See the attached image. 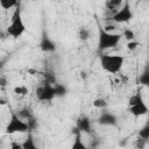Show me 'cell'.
I'll return each instance as SVG.
<instances>
[{
    "label": "cell",
    "mask_w": 149,
    "mask_h": 149,
    "mask_svg": "<svg viewBox=\"0 0 149 149\" xmlns=\"http://www.w3.org/2000/svg\"><path fill=\"white\" fill-rule=\"evenodd\" d=\"M122 38V34L119 33H108L104 29L99 31V40H98V49L99 51L107 50L111 48L116 47Z\"/></svg>",
    "instance_id": "4"
},
{
    "label": "cell",
    "mask_w": 149,
    "mask_h": 149,
    "mask_svg": "<svg viewBox=\"0 0 149 149\" xmlns=\"http://www.w3.org/2000/svg\"><path fill=\"white\" fill-rule=\"evenodd\" d=\"M137 136H140V137H142V139L149 141V120H148L147 123L139 130V135H137Z\"/></svg>",
    "instance_id": "18"
},
{
    "label": "cell",
    "mask_w": 149,
    "mask_h": 149,
    "mask_svg": "<svg viewBox=\"0 0 149 149\" xmlns=\"http://www.w3.org/2000/svg\"><path fill=\"white\" fill-rule=\"evenodd\" d=\"M29 130V125L27 121H24L23 119H21L16 112H12L10 113V119L6 126L5 133L6 134H22V133H28Z\"/></svg>",
    "instance_id": "5"
},
{
    "label": "cell",
    "mask_w": 149,
    "mask_h": 149,
    "mask_svg": "<svg viewBox=\"0 0 149 149\" xmlns=\"http://www.w3.org/2000/svg\"><path fill=\"white\" fill-rule=\"evenodd\" d=\"M147 140H144V139H142V137H140V136H137V139L135 140V142H134V147L135 148H139V149H142V148H144L146 146H147Z\"/></svg>",
    "instance_id": "22"
},
{
    "label": "cell",
    "mask_w": 149,
    "mask_h": 149,
    "mask_svg": "<svg viewBox=\"0 0 149 149\" xmlns=\"http://www.w3.org/2000/svg\"><path fill=\"white\" fill-rule=\"evenodd\" d=\"M0 83H1V86H2V87H3V86H6V79H5V77H3V76L0 78Z\"/></svg>",
    "instance_id": "26"
},
{
    "label": "cell",
    "mask_w": 149,
    "mask_h": 149,
    "mask_svg": "<svg viewBox=\"0 0 149 149\" xmlns=\"http://www.w3.org/2000/svg\"><path fill=\"white\" fill-rule=\"evenodd\" d=\"M6 31H7V35L13 37V38H17L20 36H22L23 33L26 31V24H24L23 19H22L20 2L15 7V10H14V13L12 15V19H10V23L8 24Z\"/></svg>",
    "instance_id": "1"
},
{
    "label": "cell",
    "mask_w": 149,
    "mask_h": 149,
    "mask_svg": "<svg viewBox=\"0 0 149 149\" xmlns=\"http://www.w3.org/2000/svg\"><path fill=\"white\" fill-rule=\"evenodd\" d=\"M77 35H78V38L81 41V42H86L91 38L92 36V33H91V29L88 27H85V26H81L79 27L78 31H77Z\"/></svg>",
    "instance_id": "14"
},
{
    "label": "cell",
    "mask_w": 149,
    "mask_h": 149,
    "mask_svg": "<svg viewBox=\"0 0 149 149\" xmlns=\"http://www.w3.org/2000/svg\"><path fill=\"white\" fill-rule=\"evenodd\" d=\"M16 114H17L21 119H23L24 121H27V122H28L30 119L35 118L33 109H31L30 107H28V106H24V107H22V108L17 109V111H16Z\"/></svg>",
    "instance_id": "12"
},
{
    "label": "cell",
    "mask_w": 149,
    "mask_h": 149,
    "mask_svg": "<svg viewBox=\"0 0 149 149\" xmlns=\"http://www.w3.org/2000/svg\"><path fill=\"white\" fill-rule=\"evenodd\" d=\"M128 109L130 114L135 118L143 116L149 112V108L140 92H136L135 94L130 95V98L128 99Z\"/></svg>",
    "instance_id": "3"
},
{
    "label": "cell",
    "mask_w": 149,
    "mask_h": 149,
    "mask_svg": "<svg viewBox=\"0 0 149 149\" xmlns=\"http://www.w3.org/2000/svg\"><path fill=\"white\" fill-rule=\"evenodd\" d=\"M139 83L143 86L149 87V64L146 66V69L142 71V73L139 77Z\"/></svg>",
    "instance_id": "15"
},
{
    "label": "cell",
    "mask_w": 149,
    "mask_h": 149,
    "mask_svg": "<svg viewBox=\"0 0 149 149\" xmlns=\"http://www.w3.org/2000/svg\"><path fill=\"white\" fill-rule=\"evenodd\" d=\"M40 49L44 52H52L56 50V44L54 43L52 40H50V37H48L47 35H43L40 41Z\"/></svg>",
    "instance_id": "10"
},
{
    "label": "cell",
    "mask_w": 149,
    "mask_h": 149,
    "mask_svg": "<svg viewBox=\"0 0 149 149\" xmlns=\"http://www.w3.org/2000/svg\"><path fill=\"white\" fill-rule=\"evenodd\" d=\"M105 31H108V33H115L116 31V27L114 24H106L104 28H102Z\"/></svg>",
    "instance_id": "25"
},
{
    "label": "cell",
    "mask_w": 149,
    "mask_h": 149,
    "mask_svg": "<svg viewBox=\"0 0 149 149\" xmlns=\"http://www.w3.org/2000/svg\"><path fill=\"white\" fill-rule=\"evenodd\" d=\"M55 87H56V94H57V97L65 95V93H66V88H65V86H63L62 84L56 83V84H55Z\"/></svg>",
    "instance_id": "24"
},
{
    "label": "cell",
    "mask_w": 149,
    "mask_h": 149,
    "mask_svg": "<svg viewBox=\"0 0 149 149\" xmlns=\"http://www.w3.org/2000/svg\"><path fill=\"white\" fill-rule=\"evenodd\" d=\"M20 0H0V7L5 10L12 9L19 5Z\"/></svg>",
    "instance_id": "16"
},
{
    "label": "cell",
    "mask_w": 149,
    "mask_h": 149,
    "mask_svg": "<svg viewBox=\"0 0 149 149\" xmlns=\"http://www.w3.org/2000/svg\"><path fill=\"white\" fill-rule=\"evenodd\" d=\"M98 122L100 125H104V126H114L116 125V118L114 114L112 113H108V112H104L99 119H98Z\"/></svg>",
    "instance_id": "11"
},
{
    "label": "cell",
    "mask_w": 149,
    "mask_h": 149,
    "mask_svg": "<svg viewBox=\"0 0 149 149\" xmlns=\"http://www.w3.org/2000/svg\"><path fill=\"white\" fill-rule=\"evenodd\" d=\"M123 63H125V57L121 55L102 54L100 56V65L102 70L112 74L119 73L123 66Z\"/></svg>",
    "instance_id": "2"
},
{
    "label": "cell",
    "mask_w": 149,
    "mask_h": 149,
    "mask_svg": "<svg viewBox=\"0 0 149 149\" xmlns=\"http://www.w3.org/2000/svg\"><path fill=\"white\" fill-rule=\"evenodd\" d=\"M133 17L134 15H133V12L130 9V5L128 1H125L123 6L118 12H115L112 16H109V19L115 23H126V22H129Z\"/></svg>",
    "instance_id": "7"
},
{
    "label": "cell",
    "mask_w": 149,
    "mask_h": 149,
    "mask_svg": "<svg viewBox=\"0 0 149 149\" xmlns=\"http://www.w3.org/2000/svg\"><path fill=\"white\" fill-rule=\"evenodd\" d=\"M76 127L81 132V133H86V134H90L91 130H92V123H91V119L85 115V114H81L77 121H76Z\"/></svg>",
    "instance_id": "8"
},
{
    "label": "cell",
    "mask_w": 149,
    "mask_h": 149,
    "mask_svg": "<svg viewBox=\"0 0 149 149\" xmlns=\"http://www.w3.org/2000/svg\"><path fill=\"white\" fill-rule=\"evenodd\" d=\"M93 107H95L98 109H104L107 107V100L105 98H97L93 101Z\"/></svg>",
    "instance_id": "19"
},
{
    "label": "cell",
    "mask_w": 149,
    "mask_h": 149,
    "mask_svg": "<svg viewBox=\"0 0 149 149\" xmlns=\"http://www.w3.org/2000/svg\"><path fill=\"white\" fill-rule=\"evenodd\" d=\"M121 34H122V37L127 40V42H128V41H133V40H135V33H134L130 28H126V29H123Z\"/></svg>",
    "instance_id": "20"
},
{
    "label": "cell",
    "mask_w": 149,
    "mask_h": 149,
    "mask_svg": "<svg viewBox=\"0 0 149 149\" xmlns=\"http://www.w3.org/2000/svg\"><path fill=\"white\" fill-rule=\"evenodd\" d=\"M125 3V0H105V10L106 13L112 16L115 12H118Z\"/></svg>",
    "instance_id": "9"
},
{
    "label": "cell",
    "mask_w": 149,
    "mask_h": 149,
    "mask_svg": "<svg viewBox=\"0 0 149 149\" xmlns=\"http://www.w3.org/2000/svg\"><path fill=\"white\" fill-rule=\"evenodd\" d=\"M35 95H36V99L38 101H42V102L51 101L54 98L57 97L56 87L54 84H49V83L43 81L42 84H40L35 88Z\"/></svg>",
    "instance_id": "6"
},
{
    "label": "cell",
    "mask_w": 149,
    "mask_h": 149,
    "mask_svg": "<svg viewBox=\"0 0 149 149\" xmlns=\"http://www.w3.org/2000/svg\"><path fill=\"white\" fill-rule=\"evenodd\" d=\"M41 76L43 78V81L45 83H49V84H56L57 83V79H56V74L54 72L52 69H45L41 72Z\"/></svg>",
    "instance_id": "13"
},
{
    "label": "cell",
    "mask_w": 149,
    "mask_h": 149,
    "mask_svg": "<svg viewBox=\"0 0 149 149\" xmlns=\"http://www.w3.org/2000/svg\"><path fill=\"white\" fill-rule=\"evenodd\" d=\"M140 45H141V44H140L137 41H135V40L127 42V49H128L129 51H135V50H137Z\"/></svg>",
    "instance_id": "23"
},
{
    "label": "cell",
    "mask_w": 149,
    "mask_h": 149,
    "mask_svg": "<svg viewBox=\"0 0 149 149\" xmlns=\"http://www.w3.org/2000/svg\"><path fill=\"white\" fill-rule=\"evenodd\" d=\"M22 149H36V146H35L34 140L31 139L30 134H29L28 139L24 140V142H22Z\"/></svg>",
    "instance_id": "21"
},
{
    "label": "cell",
    "mask_w": 149,
    "mask_h": 149,
    "mask_svg": "<svg viewBox=\"0 0 149 149\" xmlns=\"http://www.w3.org/2000/svg\"><path fill=\"white\" fill-rule=\"evenodd\" d=\"M13 93L17 97H26L29 93V90L26 85H17L13 88Z\"/></svg>",
    "instance_id": "17"
}]
</instances>
